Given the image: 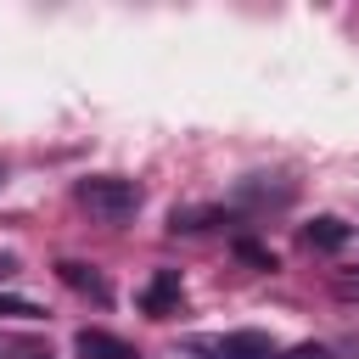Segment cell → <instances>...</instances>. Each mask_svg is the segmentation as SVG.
<instances>
[{"label": "cell", "instance_id": "cell-4", "mask_svg": "<svg viewBox=\"0 0 359 359\" xmlns=\"http://www.w3.org/2000/svg\"><path fill=\"white\" fill-rule=\"evenodd\" d=\"M56 275H62V286H73L79 297H90V303H112V286H107V275H101L95 264L62 258V264H56Z\"/></svg>", "mask_w": 359, "mask_h": 359}, {"label": "cell", "instance_id": "cell-5", "mask_svg": "<svg viewBox=\"0 0 359 359\" xmlns=\"http://www.w3.org/2000/svg\"><path fill=\"white\" fill-rule=\"evenodd\" d=\"M73 348H79V359H140L129 342H118L112 331H90V325L73 337Z\"/></svg>", "mask_w": 359, "mask_h": 359}, {"label": "cell", "instance_id": "cell-9", "mask_svg": "<svg viewBox=\"0 0 359 359\" xmlns=\"http://www.w3.org/2000/svg\"><path fill=\"white\" fill-rule=\"evenodd\" d=\"M236 252H241V258H247V264H264V269H275V258H269V252H264V247H252V241H241V247H236Z\"/></svg>", "mask_w": 359, "mask_h": 359}, {"label": "cell", "instance_id": "cell-12", "mask_svg": "<svg viewBox=\"0 0 359 359\" xmlns=\"http://www.w3.org/2000/svg\"><path fill=\"white\" fill-rule=\"evenodd\" d=\"M34 359H45V353H34Z\"/></svg>", "mask_w": 359, "mask_h": 359}, {"label": "cell", "instance_id": "cell-13", "mask_svg": "<svg viewBox=\"0 0 359 359\" xmlns=\"http://www.w3.org/2000/svg\"><path fill=\"white\" fill-rule=\"evenodd\" d=\"M0 180H6V168H0Z\"/></svg>", "mask_w": 359, "mask_h": 359}, {"label": "cell", "instance_id": "cell-1", "mask_svg": "<svg viewBox=\"0 0 359 359\" xmlns=\"http://www.w3.org/2000/svg\"><path fill=\"white\" fill-rule=\"evenodd\" d=\"M79 208H90L107 224H123L140 213V185L123 174H90V180H79Z\"/></svg>", "mask_w": 359, "mask_h": 359}, {"label": "cell", "instance_id": "cell-8", "mask_svg": "<svg viewBox=\"0 0 359 359\" xmlns=\"http://www.w3.org/2000/svg\"><path fill=\"white\" fill-rule=\"evenodd\" d=\"M0 314H17V320H39L45 309H39V303H28V297H0Z\"/></svg>", "mask_w": 359, "mask_h": 359}, {"label": "cell", "instance_id": "cell-2", "mask_svg": "<svg viewBox=\"0 0 359 359\" xmlns=\"http://www.w3.org/2000/svg\"><path fill=\"white\" fill-rule=\"evenodd\" d=\"M196 359H275L269 331H224V337H191L185 342Z\"/></svg>", "mask_w": 359, "mask_h": 359}, {"label": "cell", "instance_id": "cell-10", "mask_svg": "<svg viewBox=\"0 0 359 359\" xmlns=\"http://www.w3.org/2000/svg\"><path fill=\"white\" fill-rule=\"evenodd\" d=\"M286 359H331V348H320V342H303V348H292Z\"/></svg>", "mask_w": 359, "mask_h": 359}, {"label": "cell", "instance_id": "cell-3", "mask_svg": "<svg viewBox=\"0 0 359 359\" xmlns=\"http://www.w3.org/2000/svg\"><path fill=\"white\" fill-rule=\"evenodd\" d=\"M180 303H185V286H180V269H157V275L146 280V292H140V309H146V314H157V320H168V314H180Z\"/></svg>", "mask_w": 359, "mask_h": 359}, {"label": "cell", "instance_id": "cell-6", "mask_svg": "<svg viewBox=\"0 0 359 359\" xmlns=\"http://www.w3.org/2000/svg\"><path fill=\"white\" fill-rule=\"evenodd\" d=\"M303 241H309V247H320V252H337V247H342V241H348V224H342V219H331V213H325V219H314V224H309V230H303Z\"/></svg>", "mask_w": 359, "mask_h": 359}, {"label": "cell", "instance_id": "cell-11", "mask_svg": "<svg viewBox=\"0 0 359 359\" xmlns=\"http://www.w3.org/2000/svg\"><path fill=\"white\" fill-rule=\"evenodd\" d=\"M11 269H17V258H11V252H0V275H11Z\"/></svg>", "mask_w": 359, "mask_h": 359}, {"label": "cell", "instance_id": "cell-7", "mask_svg": "<svg viewBox=\"0 0 359 359\" xmlns=\"http://www.w3.org/2000/svg\"><path fill=\"white\" fill-rule=\"evenodd\" d=\"M213 219H219V213H213V208H185V213H180V208H174V219H168V230H208V224H213Z\"/></svg>", "mask_w": 359, "mask_h": 359}]
</instances>
